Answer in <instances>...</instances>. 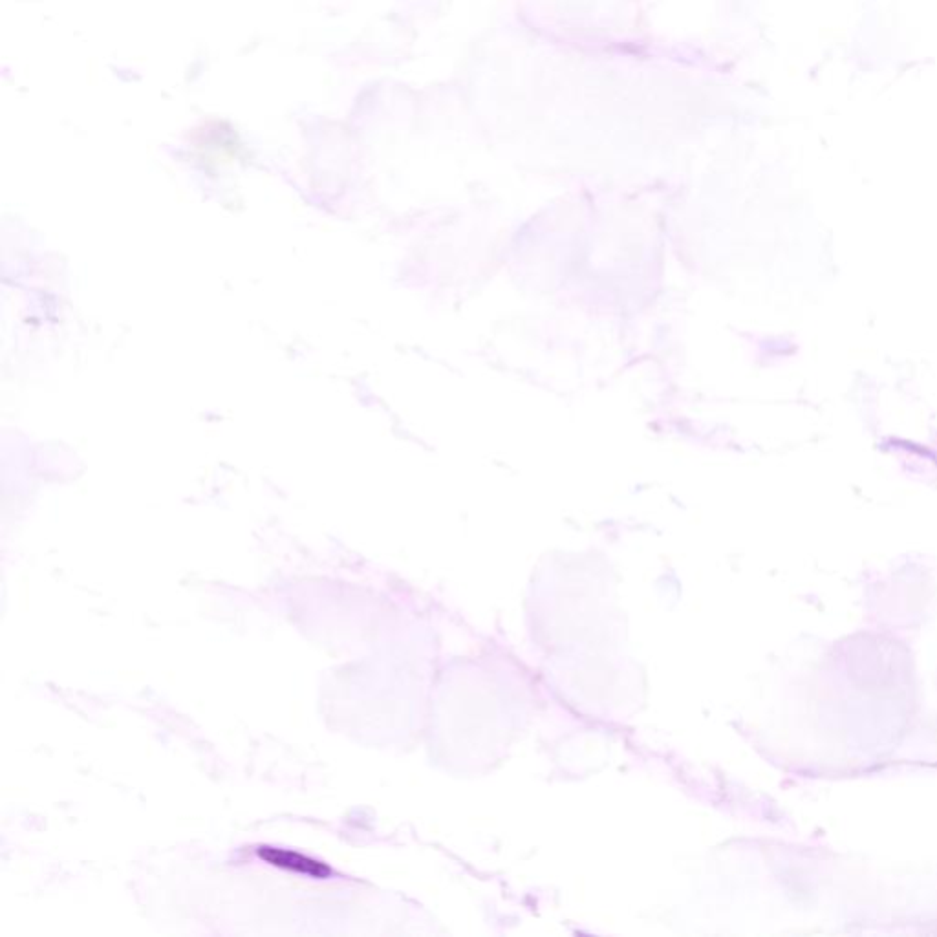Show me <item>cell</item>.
Wrapping results in <instances>:
<instances>
[{"mask_svg": "<svg viewBox=\"0 0 937 937\" xmlns=\"http://www.w3.org/2000/svg\"><path fill=\"white\" fill-rule=\"evenodd\" d=\"M260 859L270 862L271 866L284 868L290 872L310 875L313 879H326L330 877V866L324 862L313 861L310 857L297 853V851L281 850V848H271V846H262L259 850Z\"/></svg>", "mask_w": 937, "mask_h": 937, "instance_id": "6da1fadb", "label": "cell"}]
</instances>
